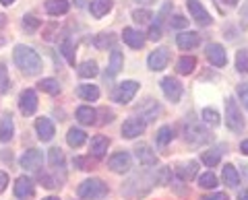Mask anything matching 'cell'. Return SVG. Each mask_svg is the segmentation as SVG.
<instances>
[{
  "label": "cell",
  "mask_w": 248,
  "mask_h": 200,
  "mask_svg": "<svg viewBox=\"0 0 248 200\" xmlns=\"http://www.w3.org/2000/svg\"><path fill=\"white\" fill-rule=\"evenodd\" d=\"M15 62L27 76H33L42 71V58L29 45H15Z\"/></svg>",
  "instance_id": "6da1fadb"
},
{
  "label": "cell",
  "mask_w": 248,
  "mask_h": 200,
  "mask_svg": "<svg viewBox=\"0 0 248 200\" xmlns=\"http://www.w3.org/2000/svg\"><path fill=\"white\" fill-rule=\"evenodd\" d=\"M108 194V186L97 180V178H91V180H85L81 186H79V196L85 200H95V198H104Z\"/></svg>",
  "instance_id": "7a4b0ae2"
},
{
  "label": "cell",
  "mask_w": 248,
  "mask_h": 200,
  "mask_svg": "<svg viewBox=\"0 0 248 200\" xmlns=\"http://www.w3.org/2000/svg\"><path fill=\"white\" fill-rule=\"evenodd\" d=\"M226 124L232 132H242L244 130V118L240 114V107L232 97L226 99Z\"/></svg>",
  "instance_id": "3957f363"
},
{
  "label": "cell",
  "mask_w": 248,
  "mask_h": 200,
  "mask_svg": "<svg viewBox=\"0 0 248 200\" xmlns=\"http://www.w3.org/2000/svg\"><path fill=\"white\" fill-rule=\"evenodd\" d=\"M137 91H139V83L137 81H124L114 91V101H118V103L133 101V97L137 95Z\"/></svg>",
  "instance_id": "277c9868"
},
{
  "label": "cell",
  "mask_w": 248,
  "mask_h": 200,
  "mask_svg": "<svg viewBox=\"0 0 248 200\" xmlns=\"http://www.w3.org/2000/svg\"><path fill=\"white\" fill-rule=\"evenodd\" d=\"M186 141L190 144H195V147L205 144L209 141V130L197 124V122H188V124H186Z\"/></svg>",
  "instance_id": "5b68a950"
},
{
  "label": "cell",
  "mask_w": 248,
  "mask_h": 200,
  "mask_svg": "<svg viewBox=\"0 0 248 200\" xmlns=\"http://www.w3.org/2000/svg\"><path fill=\"white\" fill-rule=\"evenodd\" d=\"M186 9L190 13V19H195L199 25H203V27L211 25V14L207 13V9L199 2V0H186Z\"/></svg>",
  "instance_id": "8992f818"
},
{
  "label": "cell",
  "mask_w": 248,
  "mask_h": 200,
  "mask_svg": "<svg viewBox=\"0 0 248 200\" xmlns=\"http://www.w3.org/2000/svg\"><path fill=\"white\" fill-rule=\"evenodd\" d=\"M108 165H110V169L116 173H126L128 169L133 167V159H130V155L126 151H120V153H114V155L110 157Z\"/></svg>",
  "instance_id": "52a82bcc"
},
{
  "label": "cell",
  "mask_w": 248,
  "mask_h": 200,
  "mask_svg": "<svg viewBox=\"0 0 248 200\" xmlns=\"http://www.w3.org/2000/svg\"><path fill=\"white\" fill-rule=\"evenodd\" d=\"M205 54H207V60L211 62L213 66H226L228 64V54L223 50V45L219 43H209L205 48Z\"/></svg>",
  "instance_id": "ba28073f"
},
{
  "label": "cell",
  "mask_w": 248,
  "mask_h": 200,
  "mask_svg": "<svg viewBox=\"0 0 248 200\" xmlns=\"http://www.w3.org/2000/svg\"><path fill=\"white\" fill-rule=\"evenodd\" d=\"M19 110L21 114H25V116H31V114H35L37 110V95L33 89H25L19 97Z\"/></svg>",
  "instance_id": "9c48e42d"
},
{
  "label": "cell",
  "mask_w": 248,
  "mask_h": 200,
  "mask_svg": "<svg viewBox=\"0 0 248 200\" xmlns=\"http://www.w3.org/2000/svg\"><path fill=\"white\" fill-rule=\"evenodd\" d=\"M170 62V52L166 48H157L149 54V60H147V64H149L151 71H164Z\"/></svg>",
  "instance_id": "30bf717a"
},
{
  "label": "cell",
  "mask_w": 248,
  "mask_h": 200,
  "mask_svg": "<svg viewBox=\"0 0 248 200\" xmlns=\"http://www.w3.org/2000/svg\"><path fill=\"white\" fill-rule=\"evenodd\" d=\"M161 89H164V93L166 97L170 99V101H180V97H182V85L178 83L174 76H166L164 81H161Z\"/></svg>",
  "instance_id": "8fae6325"
},
{
  "label": "cell",
  "mask_w": 248,
  "mask_h": 200,
  "mask_svg": "<svg viewBox=\"0 0 248 200\" xmlns=\"http://www.w3.org/2000/svg\"><path fill=\"white\" fill-rule=\"evenodd\" d=\"M42 161H44L42 151L29 149V151H25V155L21 157V167L27 169V171H35V169L42 167Z\"/></svg>",
  "instance_id": "7c38bea8"
},
{
  "label": "cell",
  "mask_w": 248,
  "mask_h": 200,
  "mask_svg": "<svg viewBox=\"0 0 248 200\" xmlns=\"http://www.w3.org/2000/svg\"><path fill=\"white\" fill-rule=\"evenodd\" d=\"M145 132V122L141 118H128L122 124V136L126 138H137Z\"/></svg>",
  "instance_id": "4fadbf2b"
},
{
  "label": "cell",
  "mask_w": 248,
  "mask_h": 200,
  "mask_svg": "<svg viewBox=\"0 0 248 200\" xmlns=\"http://www.w3.org/2000/svg\"><path fill=\"white\" fill-rule=\"evenodd\" d=\"M122 40H124V43H128L130 48H135V50H141L143 45H145V37H143V33H141V31H137V29H133V27H126V29H124Z\"/></svg>",
  "instance_id": "5bb4252c"
},
{
  "label": "cell",
  "mask_w": 248,
  "mask_h": 200,
  "mask_svg": "<svg viewBox=\"0 0 248 200\" xmlns=\"http://www.w3.org/2000/svg\"><path fill=\"white\" fill-rule=\"evenodd\" d=\"M35 130H37L40 141H44V143H48L54 138V124L48 118H37L35 120Z\"/></svg>",
  "instance_id": "9a60e30c"
},
{
  "label": "cell",
  "mask_w": 248,
  "mask_h": 200,
  "mask_svg": "<svg viewBox=\"0 0 248 200\" xmlns=\"http://www.w3.org/2000/svg\"><path fill=\"white\" fill-rule=\"evenodd\" d=\"M199 42H201V37L195 31H184L180 35H176V43H178V48H180V50H192V48H197Z\"/></svg>",
  "instance_id": "2e32d148"
},
{
  "label": "cell",
  "mask_w": 248,
  "mask_h": 200,
  "mask_svg": "<svg viewBox=\"0 0 248 200\" xmlns=\"http://www.w3.org/2000/svg\"><path fill=\"white\" fill-rule=\"evenodd\" d=\"M31 194H33V182H31L29 178H25V175H21V178L17 180V184H15V196L17 198H29Z\"/></svg>",
  "instance_id": "e0dca14e"
},
{
  "label": "cell",
  "mask_w": 248,
  "mask_h": 200,
  "mask_svg": "<svg viewBox=\"0 0 248 200\" xmlns=\"http://www.w3.org/2000/svg\"><path fill=\"white\" fill-rule=\"evenodd\" d=\"M15 134V124L11 114H4L2 120H0V143H9Z\"/></svg>",
  "instance_id": "ac0fdd59"
},
{
  "label": "cell",
  "mask_w": 248,
  "mask_h": 200,
  "mask_svg": "<svg viewBox=\"0 0 248 200\" xmlns=\"http://www.w3.org/2000/svg\"><path fill=\"white\" fill-rule=\"evenodd\" d=\"M135 155H137L141 165H155L157 163V157L153 155V151L147 147V144H139V147L135 149Z\"/></svg>",
  "instance_id": "d6986e66"
},
{
  "label": "cell",
  "mask_w": 248,
  "mask_h": 200,
  "mask_svg": "<svg viewBox=\"0 0 248 200\" xmlns=\"http://www.w3.org/2000/svg\"><path fill=\"white\" fill-rule=\"evenodd\" d=\"M108 147H110V141H108L106 136H95L91 141V155L95 157V159H102L104 155H106V151H108Z\"/></svg>",
  "instance_id": "ffe728a7"
},
{
  "label": "cell",
  "mask_w": 248,
  "mask_h": 200,
  "mask_svg": "<svg viewBox=\"0 0 248 200\" xmlns=\"http://www.w3.org/2000/svg\"><path fill=\"white\" fill-rule=\"evenodd\" d=\"M89 11H91V14L95 19H102L104 14H108L112 11V2H110V0H91Z\"/></svg>",
  "instance_id": "44dd1931"
},
{
  "label": "cell",
  "mask_w": 248,
  "mask_h": 200,
  "mask_svg": "<svg viewBox=\"0 0 248 200\" xmlns=\"http://www.w3.org/2000/svg\"><path fill=\"white\" fill-rule=\"evenodd\" d=\"M197 173H199V165L195 163V161H190V163H184L176 169V175L180 178L182 182H190L192 178H197Z\"/></svg>",
  "instance_id": "7402d4cb"
},
{
  "label": "cell",
  "mask_w": 248,
  "mask_h": 200,
  "mask_svg": "<svg viewBox=\"0 0 248 200\" xmlns=\"http://www.w3.org/2000/svg\"><path fill=\"white\" fill-rule=\"evenodd\" d=\"M68 0H48L46 2V11H48V14H52V17H58V14H64L68 13Z\"/></svg>",
  "instance_id": "603a6c76"
},
{
  "label": "cell",
  "mask_w": 248,
  "mask_h": 200,
  "mask_svg": "<svg viewBox=\"0 0 248 200\" xmlns=\"http://www.w3.org/2000/svg\"><path fill=\"white\" fill-rule=\"evenodd\" d=\"M120 68H122V54H120L118 50H114L112 56H110V64H108V71H106V79H114V76L120 72Z\"/></svg>",
  "instance_id": "cb8c5ba5"
},
{
  "label": "cell",
  "mask_w": 248,
  "mask_h": 200,
  "mask_svg": "<svg viewBox=\"0 0 248 200\" xmlns=\"http://www.w3.org/2000/svg\"><path fill=\"white\" fill-rule=\"evenodd\" d=\"M221 178H223V184L230 188H236L240 184V173L236 171L234 165H223V171H221Z\"/></svg>",
  "instance_id": "d4e9b609"
},
{
  "label": "cell",
  "mask_w": 248,
  "mask_h": 200,
  "mask_svg": "<svg viewBox=\"0 0 248 200\" xmlns=\"http://www.w3.org/2000/svg\"><path fill=\"white\" fill-rule=\"evenodd\" d=\"M85 141H87V134H85L83 130H79V128H71V130H68V134H66V143L71 144L73 149L83 147Z\"/></svg>",
  "instance_id": "484cf974"
},
{
  "label": "cell",
  "mask_w": 248,
  "mask_h": 200,
  "mask_svg": "<svg viewBox=\"0 0 248 200\" xmlns=\"http://www.w3.org/2000/svg\"><path fill=\"white\" fill-rule=\"evenodd\" d=\"M95 116H97V112L89 105H81L79 110H77V120H79L81 124H87V126L95 124Z\"/></svg>",
  "instance_id": "4316f807"
},
{
  "label": "cell",
  "mask_w": 248,
  "mask_h": 200,
  "mask_svg": "<svg viewBox=\"0 0 248 200\" xmlns=\"http://www.w3.org/2000/svg\"><path fill=\"white\" fill-rule=\"evenodd\" d=\"M77 95L85 99V101H95L99 97V89L95 85H79V87H77Z\"/></svg>",
  "instance_id": "83f0119b"
},
{
  "label": "cell",
  "mask_w": 248,
  "mask_h": 200,
  "mask_svg": "<svg viewBox=\"0 0 248 200\" xmlns=\"http://www.w3.org/2000/svg\"><path fill=\"white\" fill-rule=\"evenodd\" d=\"M174 141V128L172 126H161L157 130V134H155V143L159 144V147H166Z\"/></svg>",
  "instance_id": "f1b7e54d"
},
{
  "label": "cell",
  "mask_w": 248,
  "mask_h": 200,
  "mask_svg": "<svg viewBox=\"0 0 248 200\" xmlns=\"http://www.w3.org/2000/svg\"><path fill=\"white\" fill-rule=\"evenodd\" d=\"M219 159H221V149L219 147L209 149V151H205L203 155H201V161H203L207 167H215L217 163H219Z\"/></svg>",
  "instance_id": "f546056e"
},
{
  "label": "cell",
  "mask_w": 248,
  "mask_h": 200,
  "mask_svg": "<svg viewBox=\"0 0 248 200\" xmlns=\"http://www.w3.org/2000/svg\"><path fill=\"white\" fill-rule=\"evenodd\" d=\"M37 87H40V91L50 93V95H58L60 93V85H58L56 79H42L40 83H37Z\"/></svg>",
  "instance_id": "4dcf8cb0"
},
{
  "label": "cell",
  "mask_w": 248,
  "mask_h": 200,
  "mask_svg": "<svg viewBox=\"0 0 248 200\" xmlns=\"http://www.w3.org/2000/svg\"><path fill=\"white\" fill-rule=\"evenodd\" d=\"M93 43H95L99 50H108L116 43V35L114 33H99L95 40H93Z\"/></svg>",
  "instance_id": "1f68e13d"
},
{
  "label": "cell",
  "mask_w": 248,
  "mask_h": 200,
  "mask_svg": "<svg viewBox=\"0 0 248 200\" xmlns=\"http://www.w3.org/2000/svg\"><path fill=\"white\" fill-rule=\"evenodd\" d=\"M195 66H197V60L192 56H184V58L178 60V72L180 74H190L195 71Z\"/></svg>",
  "instance_id": "d6a6232c"
},
{
  "label": "cell",
  "mask_w": 248,
  "mask_h": 200,
  "mask_svg": "<svg viewBox=\"0 0 248 200\" xmlns=\"http://www.w3.org/2000/svg\"><path fill=\"white\" fill-rule=\"evenodd\" d=\"M79 76H83V79H93V76L97 74V64L93 62V60H87V62H83L79 66Z\"/></svg>",
  "instance_id": "836d02e7"
},
{
  "label": "cell",
  "mask_w": 248,
  "mask_h": 200,
  "mask_svg": "<svg viewBox=\"0 0 248 200\" xmlns=\"http://www.w3.org/2000/svg\"><path fill=\"white\" fill-rule=\"evenodd\" d=\"M50 165L54 169H62L64 167V155L60 149H50Z\"/></svg>",
  "instance_id": "e575fe53"
},
{
  "label": "cell",
  "mask_w": 248,
  "mask_h": 200,
  "mask_svg": "<svg viewBox=\"0 0 248 200\" xmlns=\"http://www.w3.org/2000/svg\"><path fill=\"white\" fill-rule=\"evenodd\" d=\"M203 120L207 122V124H211V126H219L221 124V116L215 110H211V107H205L203 110Z\"/></svg>",
  "instance_id": "d590c367"
},
{
  "label": "cell",
  "mask_w": 248,
  "mask_h": 200,
  "mask_svg": "<svg viewBox=\"0 0 248 200\" xmlns=\"http://www.w3.org/2000/svg\"><path fill=\"white\" fill-rule=\"evenodd\" d=\"M236 68H238V72H248V52L246 50H240L236 54Z\"/></svg>",
  "instance_id": "8d00e7d4"
},
{
  "label": "cell",
  "mask_w": 248,
  "mask_h": 200,
  "mask_svg": "<svg viewBox=\"0 0 248 200\" xmlns=\"http://www.w3.org/2000/svg\"><path fill=\"white\" fill-rule=\"evenodd\" d=\"M11 89V79H9V72H6V66L0 64V93H9Z\"/></svg>",
  "instance_id": "74e56055"
},
{
  "label": "cell",
  "mask_w": 248,
  "mask_h": 200,
  "mask_svg": "<svg viewBox=\"0 0 248 200\" xmlns=\"http://www.w3.org/2000/svg\"><path fill=\"white\" fill-rule=\"evenodd\" d=\"M199 186H201V188H209V190H211V188L217 186V178H215L211 171H207V173H203V175L199 178Z\"/></svg>",
  "instance_id": "f35d334b"
},
{
  "label": "cell",
  "mask_w": 248,
  "mask_h": 200,
  "mask_svg": "<svg viewBox=\"0 0 248 200\" xmlns=\"http://www.w3.org/2000/svg\"><path fill=\"white\" fill-rule=\"evenodd\" d=\"M40 25H42L40 19H35L33 14H27V17H23V27H25V31H35Z\"/></svg>",
  "instance_id": "ab89813d"
},
{
  "label": "cell",
  "mask_w": 248,
  "mask_h": 200,
  "mask_svg": "<svg viewBox=\"0 0 248 200\" xmlns=\"http://www.w3.org/2000/svg\"><path fill=\"white\" fill-rule=\"evenodd\" d=\"M62 54H64V56H66L68 62L75 64V48H73V43L68 42V40H66L64 43H62Z\"/></svg>",
  "instance_id": "60d3db41"
},
{
  "label": "cell",
  "mask_w": 248,
  "mask_h": 200,
  "mask_svg": "<svg viewBox=\"0 0 248 200\" xmlns=\"http://www.w3.org/2000/svg\"><path fill=\"white\" fill-rule=\"evenodd\" d=\"M133 19H135L137 23H145V21L151 19V13L145 11V9H137V11H133Z\"/></svg>",
  "instance_id": "b9f144b4"
},
{
  "label": "cell",
  "mask_w": 248,
  "mask_h": 200,
  "mask_svg": "<svg viewBox=\"0 0 248 200\" xmlns=\"http://www.w3.org/2000/svg\"><path fill=\"white\" fill-rule=\"evenodd\" d=\"M238 97H240V101H242V105L248 110V85H240L238 87Z\"/></svg>",
  "instance_id": "7bdbcfd3"
},
{
  "label": "cell",
  "mask_w": 248,
  "mask_h": 200,
  "mask_svg": "<svg viewBox=\"0 0 248 200\" xmlns=\"http://www.w3.org/2000/svg\"><path fill=\"white\" fill-rule=\"evenodd\" d=\"M186 25H188V21H186L182 14H176V17H172V27L182 29V27H186Z\"/></svg>",
  "instance_id": "ee69618b"
},
{
  "label": "cell",
  "mask_w": 248,
  "mask_h": 200,
  "mask_svg": "<svg viewBox=\"0 0 248 200\" xmlns=\"http://www.w3.org/2000/svg\"><path fill=\"white\" fill-rule=\"evenodd\" d=\"M159 37H161V27L151 25V29H149V40H151V42H157Z\"/></svg>",
  "instance_id": "f6af8a7d"
},
{
  "label": "cell",
  "mask_w": 248,
  "mask_h": 200,
  "mask_svg": "<svg viewBox=\"0 0 248 200\" xmlns=\"http://www.w3.org/2000/svg\"><path fill=\"white\" fill-rule=\"evenodd\" d=\"M201 200H230L228 194H223V192H217V194H209V196H203Z\"/></svg>",
  "instance_id": "bcb514c9"
},
{
  "label": "cell",
  "mask_w": 248,
  "mask_h": 200,
  "mask_svg": "<svg viewBox=\"0 0 248 200\" xmlns=\"http://www.w3.org/2000/svg\"><path fill=\"white\" fill-rule=\"evenodd\" d=\"M6 184H9V175H6L4 171H0V192H4Z\"/></svg>",
  "instance_id": "7dc6e473"
},
{
  "label": "cell",
  "mask_w": 248,
  "mask_h": 200,
  "mask_svg": "<svg viewBox=\"0 0 248 200\" xmlns=\"http://www.w3.org/2000/svg\"><path fill=\"white\" fill-rule=\"evenodd\" d=\"M240 151H242L244 155H248V141H244L242 144H240Z\"/></svg>",
  "instance_id": "c3c4849f"
},
{
  "label": "cell",
  "mask_w": 248,
  "mask_h": 200,
  "mask_svg": "<svg viewBox=\"0 0 248 200\" xmlns=\"http://www.w3.org/2000/svg\"><path fill=\"white\" fill-rule=\"evenodd\" d=\"M238 200H248V190H242L238 194Z\"/></svg>",
  "instance_id": "681fc988"
},
{
  "label": "cell",
  "mask_w": 248,
  "mask_h": 200,
  "mask_svg": "<svg viewBox=\"0 0 248 200\" xmlns=\"http://www.w3.org/2000/svg\"><path fill=\"white\" fill-rule=\"evenodd\" d=\"M240 13H242V14H244V17L248 19V0H246V2H244V6H242V11H240Z\"/></svg>",
  "instance_id": "f907efd6"
},
{
  "label": "cell",
  "mask_w": 248,
  "mask_h": 200,
  "mask_svg": "<svg viewBox=\"0 0 248 200\" xmlns=\"http://www.w3.org/2000/svg\"><path fill=\"white\" fill-rule=\"evenodd\" d=\"M6 25V17H4V14L2 13H0V29H2Z\"/></svg>",
  "instance_id": "816d5d0a"
},
{
  "label": "cell",
  "mask_w": 248,
  "mask_h": 200,
  "mask_svg": "<svg viewBox=\"0 0 248 200\" xmlns=\"http://www.w3.org/2000/svg\"><path fill=\"white\" fill-rule=\"evenodd\" d=\"M137 2H143V4H151V2H155V0H137Z\"/></svg>",
  "instance_id": "f5cc1de1"
},
{
  "label": "cell",
  "mask_w": 248,
  "mask_h": 200,
  "mask_svg": "<svg viewBox=\"0 0 248 200\" xmlns=\"http://www.w3.org/2000/svg\"><path fill=\"white\" fill-rule=\"evenodd\" d=\"M0 2H2V4H6V6H9V4H13V2H15V0H0Z\"/></svg>",
  "instance_id": "db71d44e"
},
{
  "label": "cell",
  "mask_w": 248,
  "mask_h": 200,
  "mask_svg": "<svg viewBox=\"0 0 248 200\" xmlns=\"http://www.w3.org/2000/svg\"><path fill=\"white\" fill-rule=\"evenodd\" d=\"M238 2V0H228V4H236Z\"/></svg>",
  "instance_id": "11a10c76"
},
{
  "label": "cell",
  "mask_w": 248,
  "mask_h": 200,
  "mask_svg": "<svg viewBox=\"0 0 248 200\" xmlns=\"http://www.w3.org/2000/svg\"><path fill=\"white\" fill-rule=\"evenodd\" d=\"M44 200H58V198H54V196H50V198H44Z\"/></svg>",
  "instance_id": "9f6ffc18"
}]
</instances>
